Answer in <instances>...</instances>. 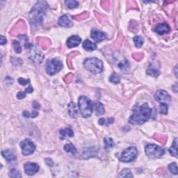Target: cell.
I'll use <instances>...</instances> for the list:
<instances>
[{"mask_svg": "<svg viewBox=\"0 0 178 178\" xmlns=\"http://www.w3.org/2000/svg\"><path fill=\"white\" fill-rule=\"evenodd\" d=\"M33 90V88L31 87V86H29V87H28L27 88H26V92L27 93H31L32 92V91Z\"/></svg>", "mask_w": 178, "mask_h": 178, "instance_id": "cell-43", "label": "cell"}, {"mask_svg": "<svg viewBox=\"0 0 178 178\" xmlns=\"http://www.w3.org/2000/svg\"><path fill=\"white\" fill-rule=\"evenodd\" d=\"M59 24L63 27H70L73 26V21L68 15H63L59 18Z\"/></svg>", "mask_w": 178, "mask_h": 178, "instance_id": "cell-13", "label": "cell"}, {"mask_svg": "<svg viewBox=\"0 0 178 178\" xmlns=\"http://www.w3.org/2000/svg\"><path fill=\"white\" fill-rule=\"evenodd\" d=\"M47 9V4L45 1H38L33 6L29 13V18L31 22L34 25H40L43 22V18L45 10Z\"/></svg>", "mask_w": 178, "mask_h": 178, "instance_id": "cell-2", "label": "cell"}, {"mask_svg": "<svg viewBox=\"0 0 178 178\" xmlns=\"http://www.w3.org/2000/svg\"><path fill=\"white\" fill-rule=\"evenodd\" d=\"M118 60V63H117V66L118 67H119L120 70H128L129 68V66H130V64H129V62L126 60L125 59H122V60L121 59H117Z\"/></svg>", "mask_w": 178, "mask_h": 178, "instance_id": "cell-21", "label": "cell"}, {"mask_svg": "<svg viewBox=\"0 0 178 178\" xmlns=\"http://www.w3.org/2000/svg\"><path fill=\"white\" fill-rule=\"evenodd\" d=\"M60 134L61 136V139L63 140L65 137H73L74 136V132L70 128H65L60 131Z\"/></svg>", "mask_w": 178, "mask_h": 178, "instance_id": "cell-20", "label": "cell"}, {"mask_svg": "<svg viewBox=\"0 0 178 178\" xmlns=\"http://www.w3.org/2000/svg\"><path fill=\"white\" fill-rule=\"evenodd\" d=\"M23 116H24V117H26V118H29V117H31V113H29V111H24V113H23Z\"/></svg>", "mask_w": 178, "mask_h": 178, "instance_id": "cell-42", "label": "cell"}, {"mask_svg": "<svg viewBox=\"0 0 178 178\" xmlns=\"http://www.w3.org/2000/svg\"><path fill=\"white\" fill-rule=\"evenodd\" d=\"M167 112H168V105H167V104L161 103L160 113L166 115V114L167 113Z\"/></svg>", "mask_w": 178, "mask_h": 178, "instance_id": "cell-35", "label": "cell"}, {"mask_svg": "<svg viewBox=\"0 0 178 178\" xmlns=\"http://www.w3.org/2000/svg\"><path fill=\"white\" fill-rule=\"evenodd\" d=\"M147 74L150 76H152V77H157L159 75V71L156 68H152V67H150L147 70Z\"/></svg>", "mask_w": 178, "mask_h": 178, "instance_id": "cell-31", "label": "cell"}, {"mask_svg": "<svg viewBox=\"0 0 178 178\" xmlns=\"http://www.w3.org/2000/svg\"><path fill=\"white\" fill-rule=\"evenodd\" d=\"M93 111H95L96 116H102L105 113V108L102 104L96 102L93 105Z\"/></svg>", "mask_w": 178, "mask_h": 178, "instance_id": "cell-17", "label": "cell"}, {"mask_svg": "<svg viewBox=\"0 0 178 178\" xmlns=\"http://www.w3.org/2000/svg\"><path fill=\"white\" fill-rule=\"evenodd\" d=\"M109 81L111 82H112V83H113L115 84H117L119 83L120 81V77L117 75V74L113 73L111 76H110Z\"/></svg>", "mask_w": 178, "mask_h": 178, "instance_id": "cell-29", "label": "cell"}, {"mask_svg": "<svg viewBox=\"0 0 178 178\" xmlns=\"http://www.w3.org/2000/svg\"><path fill=\"white\" fill-rule=\"evenodd\" d=\"M65 4L67 8H70V9L77 8L79 6V3L75 0H67V1H65Z\"/></svg>", "mask_w": 178, "mask_h": 178, "instance_id": "cell-25", "label": "cell"}, {"mask_svg": "<svg viewBox=\"0 0 178 178\" xmlns=\"http://www.w3.org/2000/svg\"><path fill=\"white\" fill-rule=\"evenodd\" d=\"M6 42H7V41H6V38L4 36H1V45H3V44H6Z\"/></svg>", "mask_w": 178, "mask_h": 178, "instance_id": "cell-41", "label": "cell"}, {"mask_svg": "<svg viewBox=\"0 0 178 178\" xmlns=\"http://www.w3.org/2000/svg\"><path fill=\"white\" fill-rule=\"evenodd\" d=\"M73 79V74H68L67 76H65V82H70Z\"/></svg>", "mask_w": 178, "mask_h": 178, "instance_id": "cell-38", "label": "cell"}, {"mask_svg": "<svg viewBox=\"0 0 178 178\" xmlns=\"http://www.w3.org/2000/svg\"><path fill=\"white\" fill-rule=\"evenodd\" d=\"M18 82L21 84V85L25 86V85H27V84H28L29 83V79H23V78L20 77V78H19Z\"/></svg>", "mask_w": 178, "mask_h": 178, "instance_id": "cell-37", "label": "cell"}, {"mask_svg": "<svg viewBox=\"0 0 178 178\" xmlns=\"http://www.w3.org/2000/svg\"><path fill=\"white\" fill-rule=\"evenodd\" d=\"M137 150L135 147H130L122 152L120 160L122 162H131L134 161L137 156Z\"/></svg>", "mask_w": 178, "mask_h": 178, "instance_id": "cell-8", "label": "cell"}, {"mask_svg": "<svg viewBox=\"0 0 178 178\" xmlns=\"http://www.w3.org/2000/svg\"><path fill=\"white\" fill-rule=\"evenodd\" d=\"M168 170L170 171V172L173 174L177 175L178 171H177V165L176 163H172L168 166Z\"/></svg>", "mask_w": 178, "mask_h": 178, "instance_id": "cell-32", "label": "cell"}, {"mask_svg": "<svg viewBox=\"0 0 178 178\" xmlns=\"http://www.w3.org/2000/svg\"><path fill=\"white\" fill-rule=\"evenodd\" d=\"M79 109L84 118H88L92 115L93 105L87 97L81 96L79 99Z\"/></svg>", "mask_w": 178, "mask_h": 178, "instance_id": "cell-4", "label": "cell"}, {"mask_svg": "<svg viewBox=\"0 0 178 178\" xmlns=\"http://www.w3.org/2000/svg\"><path fill=\"white\" fill-rule=\"evenodd\" d=\"M24 47L28 50L29 58L31 59L33 63H36V64H41L43 62L44 55L34 45L30 43H26L24 44Z\"/></svg>", "mask_w": 178, "mask_h": 178, "instance_id": "cell-5", "label": "cell"}, {"mask_svg": "<svg viewBox=\"0 0 178 178\" xmlns=\"http://www.w3.org/2000/svg\"><path fill=\"white\" fill-rule=\"evenodd\" d=\"M177 139H175L173 143V145L171 146V148L169 149V152L172 156H174L175 157H177Z\"/></svg>", "mask_w": 178, "mask_h": 178, "instance_id": "cell-24", "label": "cell"}, {"mask_svg": "<svg viewBox=\"0 0 178 178\" xmlns=\"http://www.w3.org/2000/svg\"><path fill=\"white\" fill-rule=\"evenodd\" d=\"M62 63L56 59L48 61L46 64V71L48 75H54L62 68Z\"/></svg>", "mask_w": 178, "mask_h": 178, "instance_id": "cell-7", "label": "cell"}, {"mask_svg": "<svg viewBox=\"0 0 178 178\" xmlns=\"http://www.w3.org/2000/svg\"><path fill=\"white\" fill-rule=\"evenodd\" d=\"M20 147L22 148V153L24 156L30 155L36 149L34 143L29 139H25L21 142Z\"/></svg>", "mask_w": 178, "mask_h": 178, "instance_id": "cell-9", "label": "cell"}, {"mask_svg": "<svg viewBox=\"0 0 178 178\" xmlns=\"http://www.w3.org/2000/svg\"><path fill=\"white\" fill-rule=\"evenodd\" d=\"M25 28H26V27H25L24 22H23V21H20V22L16 25V27H14L13 29L12 35L14 36V33H20V31H23V29L25 30Z\"/></svg>", "mask_w": 178, "mask_h": 178, "instance_id": "cell-22", "label": "cell"}, {"mask_svg": "<svg viewBox=\"0 0 178 178\" xmlns=\"http://www.w3.org/2000/svg\"><path fill=\"white\" fill-rule=\"evenodd\" d=\"M13 43L15 52H16V53H20L21 50H22V48H21V46H20V43H19V42L14 41Z\"/></svg>", "mask_w": 178, "mask_h": 178, "instance_id": "cell-36", "label": "cell"}, {"mask_svg": "<svg viewBox=\"0 0 178 178\" xmlns=\"http://www.w3.org/2000/svg\"><path fill=\"white\" fill-rule=\"evenodd\" d=\"M64 150H65V152H70V153L73 154H75L76 152H77V150H76L75 146H74L73 144H70V143H68V144H66V145H65Z\"/></svg>", "mask_w": 178, "mask_h": 178, "instance_id": "cell-27", "label": "cell"}, {"mask_svg": "<svg viewBox=\"0 0 178 178\" xmlns=\"http://www.w3.org/2000/svg\"><path fill=\"white\" fill-rule=\"evenodd\" d=\"M154 98L157 102L160 103H164L167 104L170 102L171 97L168 93L164 90H159L156 92L155 95H154Z\"/></svg>", "mask_w": 178, "mask_h": 178, "instance_id": "cell-10", "label": "cell"}, {"mask_svg": "<svg viewBox=\"0 0 178 178\" xmlns=\"http://www.w3.org/2000/svg\"><path fill=\"white\" fill-rule=\"evenodd\" d=\"M142 56H143V54H142L141 53H135V54H133V58L135 59L137 61L141 60Z\"/></svg>", "mask_w": 178, "mask_h": 178, "instance_id": "cell-39", "label": "cell"}, {"mask_svg": "<svg viewBox=\"0 0 178 178\" xmlns=\"http://www.w3.org/2000/svg\"><path fill=\"white\" fill-rule=\"evenodd\" d=\"M8 175H9V177H22L20 173L18 171H17L16 169H12V170H10L9 173H8Z\"/></svg>", "mask_w": 178, "mask_h": 178, "instance_id": "cell-34", "label": "cell"}, {"mask_svg": "<svg viewBox=\"0 0 178 178\" xmlns=\"http://www.w3.org/2000/svg\"><path fill=\"white\" fill-rule=\"evenodd\" d=\"M154 31L159 35L166 34L170 32V27L167 23H162V24H159L155 27Z\"/></svg>", "mask_w": 178, "mask_h": 178, "instance_id": "cell-14", "label": "cell"}, {"mask_svg": "<svg viewBox=\"0 0 178 178\" xmlns=\"http://www.w3.org/2000/svg\"><path fill=\"white\" fill-rule=\"evenodd\" d=\"M90 36L91 38H92L95 42H97V43H99V42L104 41V40L106 39V38H107V36H106L105 33L97 30V29L95 28H93L92 29Z\"/></svg>", "mask_w": 178, "mask_h": 178, "instance_id": "cell-12", "label": "cell"}, {"mask_svg": "<svg viewBox=\"0 0 178 178\" xmlns=\"http://www.w3.org/2000/svg\"><path fill=\"white\" fill-rule=\"evenodd\" d=\"M104 142H105V149L107 150V151H109L110 149L113 147L114 145V142L113 141V139L111 138H105L104 139Z\"/></svg>", "mask_w": 178, "mask_h": 178, "instance_id": "cell-23", "label": "cell"}, {"mask_svg": "<svg viewBox=\"0 0 178 178\" xmlns=\"http://www.w3.org/2000/svg\"><path fill=\"white\" fill-rule=\"evenodd\" d=\"M26 91L25 92H19L17 95V97H18V99H23L24 98L25 96H26Z\"/></svg>", "mask_w": 178, "mask_h": 178, "instance_id": "cell-40", "label": "cell"}, {"mask_svg": "<svg viewBox=\"0 0 178 178\" xmlns=\"http://www.w3.org/2000/svg\"><path fill=\"white\" fill-rule=\"evenodd\" d=\"M146 155L152 159L160 158L164 155L165 153L164 150L159 146L154 145V144H150L145 147V149Z\"/></svg>", "mask_w": 178, "mask_h": 178, "instance_id": "cell-6", "label": "cell"}, {"mask_svg": "<svg viewBox=\"0 0 178 178\" xmlns=\"http://www.w3.org/2000/svg\"><path fill=\"white\" fill-rule=\"evenodd\" d=\"M134 175H132V172L130 169L125 168L123 169L119 174V177H133Z\"/></svg>", "mask_w": 178, "mask_h": 178, "instance_id": "cell-26", "label": "cell"}, {"mask_svg": "<svg viewBox=\"0 0 178 178\" xmlns=\"http://www.w3.org/2000/svg\"><path fill=\"white\" fill-rule=\"evenodd\" d=\"M152 112V109L146 103L141 106H135L133 108V114L130 116L129 121L134 125L143 124L151 117Z\"/></svg>", "mask_w": 178, "mask_h": 178, "instance_id": "cell-1", "label": "cell"}, {"mask_svg": "<svg viewBox=\"0 0 178 178\" xmlns=\"http://www.w3.org/2000/svg\"><path fill=\"white\" fill-rule=\"evenodd\" d=\"M134 42L135 45L136 47H141L143 44V39L141 36H136L134 38Z\"/></svg>", "mask_w": 178, "mask_h": 178, "instance_id": "cell-28", "label": "cell"}, {"mask_svg": "<svg viewBox=\"0 0 178 178\" xmlns=\"http://www.w3.org/2000/svg\"><path fill=\"white\" fill-rule=\"evenodd\" d=\"M68 112L70 116H71L72 118H76L78 115V111H79V106L75 105V103H70L68 105Z\"/></svg>", "mask_w": 178, "mask_h": 178, "instance_id": "cell-18", "label": "cell"}, {"mask_svg": "<svg viewBox=\"0 0 178 178\" xmlns=\"http://www.w3.org/2000/svg\"><path fill=\"white\" fill-rule=\"evenodd\" d=\"M39 40H38V43H39L42 46V47L43 49H46L47 47L49 44H50V42L47 39H39Z\"/></svg>", "mask_w": 178, "mask_h": 178, "instance_id": "cell-33", "label": "cell"}, {"mask_svg": "<svg viewBox=\"0 0 178 178\" xmlns=\"http://www.w3.org/2000/svg\"><path fill=\"white\" fill-rule=\"evenodd\" d=\"M82 40L80 39V37L78 36H73L70 37L67 41V45L70 48L75 47L79 45L81 43Z\"/></svg>", "mask_w": 178, "mask_h": 178, "instance_id": "cell-15", "label": "cell"}, {"mask_svg": "<svg viewBox=\"0 0 178 178\" xmlns=\"http://www.w3.org/2000/svg\"><path fill=\"white\" fill-rule=\"evenodd\" d=\"M113 118H107V120L105 119V118H100V119L99 120V125H107L109 124H111L113 123Z\"/></svg>", "mask_w": 178, "mask_h": 178, "instance_id": "cell-30", "label": "cell"}, {"mask_svg": "<svg viewBox=\"0 0 178 178\" xmlns=\"http://www.w3.org/2000/svg\"><path fill=\"white\" fill-rule=\"evenodd\" d=\"M1 154L8 162H13V161H16L17 159L16 154H15L14 152L10 150H4V151L1 152Z\"/></svg>", "mask_w": 178, "mask_h": 178, "instance_id": "cell-16", "label": "cell"}, {"mask_svg": "<svg viewBox=\"0 0 178 178\" xmlns=\"http://www.w3.org/2000/svg\"><path fill=\"white\" fill-rule=\"evenodd\" d=\"M25 173L29 175H33L39 171V166L36 163L27 162L24 164Z\"/></svg>", "mask_w": 178, "mask_h": 178, "instance_id": "cell-11", "label": "cell"}, {"mask_svg": "<svg viewBox=\"0 0 178 178\" xmlns=\"http://www.w3.org/2000/svg\"><path fill=\"white\" fill-rule=\"evenodd\" d=\"M86 70L92 73H100L103 70V63L97 58H88L84 62Z\"/></svg>", "mask_w": 178, "mask_h": 178, "instance_id": "cell-3", "label": "cell"}, {"mask_svg": "<svg viewBox=\"0 0 178 178\" xmlns=\"http://www.w3.org/2000/svg\"><path fill=\"white\" fill-rule=\"evenodd\" d=\"M83 48L88 52H92V51L96 50L97 46L94 43L89 40H86L83 43Z\"/></svg>", "mask_w": 178, "mask_h": 178, "instance_id": "cell-19", "label": "cell"}]
</instances>
